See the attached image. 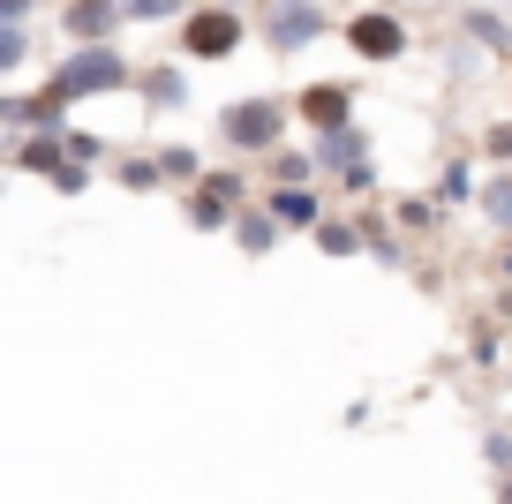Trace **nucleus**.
Listing matches in <instances>:
<instances>
[{
    "label": "nucleus",
    "mask_w": 512,
    "mask_h": 504,
    "mask_svg": "<svg viewBox=\"0 0 512 504\" xmlns=\"http://www.w3.org/2000/svg\"><path fill=\"white\" fill-rule=\"evenodd\" d=\"M287 121H294V106L272 98V91L226 98V106H219V143L234 158H272V151H287Z\"/></svg>",
    "instance_id": "nucleus-1"
},
{
    "label": "nucleus",
    "mask_w": 512,
    "mask_h": 504,
    "mask_svg": "<svg viewBox=\"0 0 512 504\" xmlns=\"http://www.w3.org/2000/svg\"><path fill=\"white\" fill-rule=\"evenodd\" d=\"M144 76V68L128 61L121 46H68L61 61H53V91L76 106V98H106V91H128V83Z\"/></svg>",
    "instance_id": "nucleus-2"
},
{
    "label": "nucleus",
    "mask_w": 512,
    "mask_h": 504,
    "mask_svg": "<svg viewBox=\"0 0 512 504\" xmlns=\"http://www.w3.org/2000/svg\"><path fill=\"white\" fill-rule=\"evenodd\" d=\"M339 38H347V53H354V61H369V68L407 61V46H415V31H407L392 8H354V16L339 23Z\"/></svg>",
    "instance_id": "nucleus-3"
},
{
    "label": "nucleus",
    "mask_w": 512,
    "mask_h": 504,
    "mask_svg": "<svg viewBox=\"0 0 512 504\" xmlns=\"http://www.w3.org/2000/svg\"><path fill=\"white\" fill-rule=\"evenodd\" d=\"M181 53L189 61H234L241 38H249V23H241V8H189V23H181Z\"/></svg>",
    "instance_id": "nucleus-4"
},
{
    "label": "nucleus",
    "mask_w": 512,
    "mask_h": 504,
    "mask_svg": "<svg viewBox=\"0 0 512 504\" xmlns=\"http://www.w3.org/2000/svg\"><path fill=\"white\" fill-rule=\"evenodd\" d=\"M324 31H332L324 0H272V16H264V46L272 53H302V46H317Z\"/></svg>",
    "instance_id": "nucleus-5"
},
{
    "label": "nucleus",
    "mask_w": 512,
    "mask_h": 504,
    "mask_svg": "<svg viewBox=\"0 0 512 504\" xmlns=\"http://www.w3.org/2000/svg\"><path fill=\"white\" fill-rule=\"evenodd\" d=\"M294 121H302L309 136H339V128H354V83H309V91L294 98Z\"/></svg>",
    "instance_id": "nucleus-6"
},
{
    "label": "nucleus",
    "mask_w": 512,
    "mask_h": 504,
    "mask_svg": "<svg viewBox=\"0 0 512 504\" xmlns=\"http://www.w3.org/2000/svg\"><path fill=\"white\" fill-rule=\"evenodd\" d=\"M121 0H61V38L68 46H113Z\"/></svg>",
    "instance_id": "nucleus-7"
},
{
    "label": "nucleus",
    "mask_w": 512,
    "mask_h": 504,
    "mask_svg": "<svg viewBox=\"0 0 512 504\" xmlns=\"http://www.w3.org/2000/svg\"><path fill=\"white\" fill-rule=\"evenodd\" d=\"M256 204H264V211H272V219H279V234H317V226L332 219L317 189H264V196H256Z\"/></svg>",
    "instance_id": "nucleus-8"
},
{
    "label": "nucleus",
    "mask_w": 512,
    "mask_h": 504,
    "mask_svg": "<svg viewBox=\"0 0 512 504\" xmlns=\"http://www.w3.org/2000/svg\"><path fill=\"white\" fill-rule=\"evenodd\" d=\"M460 31L475 38L482 53L512 61V8H490V0H467V8H460Z\"/></svg>",
    "instance_id": "nucleus-9"
},
{
    "label": "nucleus",
    "mask_w": 512,
    "mask_h": 504,
    "mask_svg": "<svg viewBox=\"0 0 512 504\" xmlns=\"http://www.w3.org/2000/svg\"><path fill=\"white\" fill-rule=\"evenodd\" d=\"M317 166H324V174H354V166H369V136H362V121L339 128V136H317Z\"/></svg>",
    "instance_id": "nucleus-10"
},
{
    "label": "nucleus",
    "mask_w": 512,
    "mask_h": 504,
    "mask_svg": "<svg viewBox=\"0 0 512 504\" xmlns=\"http://www.w3.org/2000/svg\"><path fill=\"white\" fill-rule=\"evenodd\" d=\"M279 241H287V234H279V219H272L264 204H249V211L234 219V249H241V256H256V264H264V256L279 249Z\"/></svg>",
    "instance_id": "nucleus-11"
},
{
    "label": "nucleus",
    "mask_w": 512,
    "mask_h": 504,
    "mask_svg": "<svg viewBox=\"0 0 512 504\" xmlns=\"http://www.w3.org/2000/svg\"><path fill=\"white\" fill-rule=\"evenodd\" d=\"M189 196H204V204H219V211H234V219H241V211H249L256 204V196H249V181H241V166H211V174L204 181H196V189Z\"/></svg>",
    "instance_id": "nucleus-12"
},
{
    "label": "nucleus",
    "mask_w": 512,
    "mask_h": 504,
    "mask_svg": "<svg viewBox=\"0 0 512 504\" xmlns=\"http://www.w3.org/2000/svg\"><path fill=\"white\" fill-rule=\"evenodd\" d=\"M16 166H23V174H61V166H68V128H61V136H23L16 143Z\"/></svg>",
    "instance_id": "nucleus-13"
},
{
    "label": "nucleus",
    "mask_w": 512,
    "mask_h": 504,
    "mask_svg": "<svg viewBox=\"0 0 512 504\" xmlns=\"http://www.w3.org/2000/svg\"><path fill=\"white\" fill-rule=\"evenodd\" d=\"M264 174H272V189H317V151H272L264 158Z\"/></svg>",
    "instance_id": "nucleus-14"
},
{
    "label": "nucleus",
    "mask_w": 512,
    "mask_h": 504,
    "mask_svg": "<svg viewBox=\"0 0 512 504\" xmlns=\"http://www.w3.org/2000/svg\"><path fill=\"white\" fill-rule=\"evenodd\" d=\"M309 241H317L324 256H339V264H347V256H369V241H362V219H339V211H332V219H324Z\"/></svg>",
    "instance_id": "nucleus-15"
},
{
    "label": "nucleus",
    "mask_w": 512,
    "mask_h": 504,
    "mask_svg": "<svg viewBox=\"0 0 512 504\" xmlns=\"http://www.w3.org/2000/svg\"><path fill=\"white\" fill-rule=\"evenodd\" d=\"M159 174H166V189H181V196H189L196 181L211 174V166H204V151H189V143H166V151H159Z\"/></svg>",
    "instance_id": "nucleus-16"
},
{
    "label": "nucleus",
    "mask_w": 512,
    "mask_h": 504,
    "mask_svg": "<svg viewBox=\"0 0 512 504\" xmlns=\"http://www.w3.org/2000/svg\"><path fill=\"white\" fill-rule=\"evenodd\" d=\"M136 91H144V106H189V76L181 68H144Z\"/></svg>",
    "instance_id": "nucleus-17"
},
{
    "label": "nucleus",
    "mask_w": 512,
    "mask_h": 504,
    "mask_svg": "<svg viewBox=\"0 0 512 504\" xmlns=\"http://www.w3.org/2000/svg\"><path fill=\"white\" fill-rule=\"evenodd\" d=\"M475 204H482V219H490L497 234H512V174H490V181H482V196H475Z\"/></svg>",
    "instance_id": "nucleus-18"
},
{
    "label": "nucleus",
    "mask_w": 512,
    "mask_h": 504,
    "mask_svg": "<svg viewBox=\"0 0 512 504\" xmlns=\"http://www.w3.org/2000/svg\"><path fill=\"white\" fill-rule=\"evenodd\" d=\"M121 23H189V0H121Z\"/></svg>",
    "instance_id": "nucleus-19"
},
{
    "label": "nucleus",
    "mask_w": 512,
    "mask_h": 504,
    "mask_svg": "<svg viewBox=\"0 0 512 504\" xmlns=\"http://www.w3.org/2000/svg\"><path fill=\"white\" fill-rule=\"evenodd\" d=\"M475 196H482V189H475V166H467V158H452L445 174H437V204L452 211V204H475Z\"/></svg>",
    "instance_id": "nucleus-20"
},
{
    "label": "nucleus",
    "mask_w": 512,
    "mask_h": 504,
    "mask_svg": "<svg viewBox=\"0 0 512 504\" xmlns=\"http://www.w3.org/2000/svg\"><path fill=\"white\" fill-rule=\"evenodd\" d=\"M392 219H400V234H430V226L445 219V204H437V196H400Z\"/></svg>",
    "instance_id": "nucleus-21"
},
{
    "label": "nucleus",
    "mask_w": 512,
    "mask_h": 504,
    "mask_svg": "<svg viewBox=\"0 0 512 504\" xmlns=\"http://www.w3.org/2000/svg\"><path fill=\"white\" fill-rule=\"evenodd\" d=\"M181 219L196 226V234H234V211H219V204H204V196H181Z\"/></svg>",
    "instance_id": "nucleus-22"
},
{
    "label": "nucleus",
    "mask_w": 512,
    "mask_h": 504,
    "mask_svg": "<svg viewBox=\"0 0 512 504\" xmlns=\"http://www.w3.org/2000/svg\"><path fill=\"white\" fill-rule=\"evenodd\" d=\"M113 181H121V189H159V158H113Z\"/></svg>",
    "instance_id": "nucleus-23"
},
{
    "label": "nucleus",
    "mask_w": 512,
    "mask_h": 504,
    "mask_svg": "<svg viewBox=\"0 0 512 504\" xmlns=\"http://www.w3.org/2000/svg\"><path fill=\"white\" fill-rule=\"evenodd\" d=\"M23 61H31V31H23V23H0V76H16Z\"/></svg>",
    "instance_id": "nucleus-24"
},
{
    "label": "nucleus",
    "mask_w": 512,
    "mask_h": 504,
    "mask_svg": "<svg viewBox=\"0 0 512 504\" xmlns=\"http://www.w3.org/2000/svg\"><path fill=\"white\" fill-rule=\"evenodd\" d=\"M482 158H490L497 174H512V121H490V128H482Z\"/></svg>",
    "instance_id": "nucleus-25"
},
{
    "label": "nucleus",
    "mask_w": 512,
    "mask_h": 504,
    "mask_svg": "<svg viewBox=\"0 0 512 504\" xmlns=\"http://www.w3.org/2000/svg\"><path fill=\"white\" fill-rule=\"evenodd\" d=\"M98 158H106V136H91V128H68V166H83V174H91Z\"/></svg>",
    "instance_id": "nucleus-26"
},
{
    "label": "nucleus",
    "mask_w": 512,
    "mask_h": 504,
    "mask_svg": "<svg viewBox=\"0 0 512 504\" xmlns=\"http://www.w3.org/2000/svg\"><path fill=\"white\" fill-rule=\"evenodd\" d=\"M482 459H490V467H497V474H512V429H497V437H490V444H482Z\"/></svg>",
    "instance_id": "nucleus-27"
},
{
    "label": "nucleus",
    "mask_w": 512,
    "mask_h": 504,
    "mask_svg": "<svg viewBox=\"0 0 512 504\" xmlns=\"http://www.w3.org/2000/svg\"><path fill=\"white\" fill-rule=\"evenodd\" d=\"M339 181H347V196H369L377 189V166H354V174H339Z\"/></svg>",
    "instance_id": "nucleus-28"
},
{
    "label": "nucleus",
    "mask_w": 512,
    "mask_h": 504,
    "mask_svg": "<svg viewBox=\"0 0 512 504\" xmlns=\"http://www.w3.org/2000/svg\"><path fill=\"white\" fill-rule=\"evenodd\" d=\"M83 181H91L83 166H61V174H53V189H61V196H83Z\"/></svg>",
    "instance_id": "nucleus-29"
},
{
    "label": "nucleus",
    "mask_w": 512,
    "mask_h": 504,
    "mask_svg": "<svg viewBox=\"0 0 512 504\" xmlns=\"http://www.w3.org/2000/svg\"><path fill=\"white\" fill-rule=\"evenodd\" d=\"M38 16V0H0V23H31Z\"/></svg>",
    "instance_id": "nucleus-30"
},
{
    "label": "nucleus",
    "mask_w": 512,
    "mask_h": 504,
    "mask_svg": "<svg viewBox=\"0 0 512 504\" xmlns=\"http://www.w3.org/2000/svg\"><path fill=\"white\" fill-rule=\"evenodd\" d=\"M497 279H512V234H505V249H497Z\"/></svg>",
    "instance_id": "nucleus-31"
},
{
    "label": "nucleus",
    "mask_w": 512,
    "mask_h": 504,
    "mask_svg": "<svg viewBox=\"0 0 512 504\" xmlns=\"http://www.w3.org/2000/svg\"><path fill=\"white\" fill-rule=\"evenodd\" d=\"M497 504H512V474H505V482H497Z\"/></svg>",
    "instance_id": "nucleus-32"
},
{
    "label": "nucleus",
    "mask_w": 512,
    "mask_h": 504,
    "mask_svg": "<svg viewBox=\"0 0 512 504\" xmlns=\"http://www.w3.org/2000/svg\"><path fill=\"white\" fill-rule=\"evenodd\" d=\"M8 106H16V98H8V91H0V128H8Z\"/></svg>",
    "instance_id": "nucleus-33"
}]
</instances>
